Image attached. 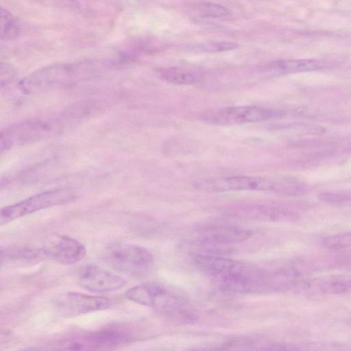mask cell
Listing matches in <instances>:
<instances>
[{
	"mask_svg": "<svg viewBox=\"0 0 351 351\" xmlns=\"http://www.w3.org/2000/svg\"><path fill=\"white\" fill-rule=\"evenodd\" d=\"M108 66L106 62L96 60L50 65L21 80L19 86L27 93L61 88L97 76Z\"/></svg>",
	"mask_w": 351,
	"mask_h": 351,
	"instance_id": "1",
	"label": "cell"
},
{
	"mask_svg": "<svg viewBox=\"0 0 351 351\" xmlns=\"http://www.w3.org/2000/svg\"><path fill=\"white\" fill-rule=\"evenodd\" d=\"M195 266L220 282L222 288L234 292L252 293L262 269L233 259L204 254H193Z\"/></svg>",
	"mask_w": 351,
	"mask_h": 351,
	"instance_id": "2",
	"label": "cell"
},
{
	"mask_svg": "<svg viewBox=\"0 0 351 351\" xmlns=\"http://www.w3.org/2000/svg\"><path fill=\"white\" fill-rule=\"evenodd\" d=\"M195 186L208 192L272 191L288 195L292 188V180L291 178L231 176L202 180L197 182Z\"/></svg>",
	"mask_w": 351,
	"mask_h": 351,
	"instance_id": "3",
	"label": "cell"
},
{
	"mask_svg": "<svg viewBox=\"0 0 351 351\" xmlns=\"http://www.w3.org/2000/svg\"><path fill=\"white\" fill-rule=\"evenodd\" d=\"M104 257L115 269L136 276L147 273L154 262L152 254L144 247L124 242L110 244Z\"/></svg>",
	"mask_w": 351,
	"mask_h": 351,
	"instance_id": "4",
	"label": "cell"
},
{
	"mask_svg": "<svg viewBox=\"0 0 351 351\" xmlns=\"http://www.w3.org/2000/svg\"><path fill=\"white\" fill-rule=\"evenodd\" d=\"M74 198V193L66 189H52L34 195L3 208L1 210V223H7L36 211L69 202Z\"/></svg>",
	"mask_w": 351,
	"mask_h": 351,
	"instance_id": "5",
	"label": "cell"
},
{
	"mask_svg": "<svg viewBox=\"0 0 351 351\" xmlns=\"http://www.w3.org/2000/svg\"><path fill=\"white\" fill-rule=\"evenodd\" d=\"M283 112L271 108L256 106H228L205 115L208 122L230 125L266 121L283 116Z\"/></svg>",
	"mask_w": 351,
	"mask_h": 351,
	"instance_id": "6",
	"label": "cell"
},
{
	"mask_svg": "<svg viewBox=\"0 0 351 351\" xmlns=\"http://www.w3.org/2000/svg\"><path fill=\"white\" fill-rule=\"evenodd\" d=\"M50 123L41 120H27L16 123L1 132L0 150L7 151L12 147L24 145L49 134Z\"/></svg>",
	"mask_w": 351,
	"mask_h": 351,
	"instance_id": "7",
	"label": "cell"
},
{
	"mask_svg": "<svg viewBox=\"0 0 351 351\" xmlns=\"http://www.w3.org/2000/svg\"><path fill=\"white\" fill-rule=\"evenodd\" d=\"M77 282L89 291L106 293L123 287L126 281L123 277L99 266L88 265L80 270Z\"/></svg>",
	"mask_w": 351,
	"mask_h": 351,
	"instance_id": "8",
	"label": "cell"
},
{
	"mask_svg": "<svg viewBox=\"0 0 351 351\" xmlns=\"http://www.w3.org/2000/svg\"><path fill=\"white\" fill-rule=\"evenodd\" d=\"M110 305V300L106 297L76 292L61 295L56 301L59 311L66 316H77L104 310Z\"/></svg>",
	"mask_w": 351,
	"mask_h": 351,
	"instance_id": "9",
	"label": "cell"
},
{
	"mask_svg": "<svg viewBox=\"0 0 351 351\" xmlns=\"http://www.w3.org/2000/svg\"><path fill=\"white\" fill-rule=\"evenodd\" d=\"M226 212L231 217L265 221L287 222L297 218L295 213L283 208L256 204L234 205Z\"/></svg>",
	"mask_w": 351,
	"mask_h": 351,
	"instance_id": "10",
	"label": "cell"
},
{
	"mask_svg": "<svg viewBox=\"0 0 351 351\" xmlns=\"http://www.w3.org/2000/svg\"><path fill=\"white\" fill-rule=\"evenodd\" d=\"M200 243L208 245H230L247 240L253 232L252 230L234 224H211L198 230Z\"/></svg>",
	"mask_w": 351,
	"mask_h": 351,
	"instance_id": "11",
	"label": "cell"
},
{
	"mask_svg": "<svg viewBox=\"0 0 351 351\" xmlns=\"http://www.w3.org/2000/svg\"><path fill=\"white\" fill-rule=\"evenodd\" d=\"M326 60L292 59L275 60L261 66L260 70L267 77H276L301 72L315 71L330 66Z\"/></svg>",
	"mask_w": 351,
	"mask_h": 351,
	"instance_id": "12",
	"label": "cell"
},
{
	"mask_svg": "<svg viewBox=\"0 0 351 351\" xmlns=\"http://www.w3.org/2000/svg\"><path fill=\"white\" fill-rule=\"evenodd\" d=\"M48 256L62 265H72L82 261L86 254L85 245L78 240L62 236L46 247Z\"/></svg>",
	"mask_w": 351,
	"mask_h": 351,
	"instance_id": "13",
	"label": "cell"
},
{
	"mask_svg": "<svg viewBox=\"0 0 351 351\" xmlns=\"http://www.w3.org/2000/svg\"><path fill=\"white\" fill-rule=\"evenodd\" d=\"M168 290L155 283H146L134 286L125 292V297L137 304L156 309Z\"/></svg>",
	"mask_w": 351,
	"mask_h": 351,
	"instance_id": "14",
	"label": "cell"
},
{
	"mask_svg": "<svg viewBox=\"0 0 351 351\" xmlns=\"http://www.w3.org/2000/svg\"><path fill=\"white\" fill-rule=\"evenodd\" d=\"M312 291L325 294H343L351 292V276L331 275L318 278L304 285Z\"/></svg>",
	"mask_w": 351,
	"mask_h": 351,
	"instance_id": "15",
	"label": "cell"
},
{
	"mask_svg": "<svg viewBox=\"0 0 351 351\" xmlns=\"http://www.w3.org/2000/svg\"><path fill=\"white\" fill-rule=\"evenodd\" d=\"M1 254V263H34L49 256L46 247L29 245L8 247Z\"/></svg>",
	"mask_w": 351,
	"mask_h": 351,
	"instance_id": "16",
	"label": "cell"
},
{
	"mask_svg": "<svg viewBox=\"0 0 351 351\" xmlns=\"http://www.w3.org/2000/svg\"><path fill=\"white\" fill-rule=\"evenodd\" d=\"M160 75L167 82L177 85H192L199 80L192 71L174 66L162 69Z\"/></svg>",
	"mask_w": 351,
	"mask_h": 351,
	"instance_id": "17",
	"label": "cell"
},
{
	"mask_svg": "<svg viewBox=\"0 0 351 351\" xmlns=\"http://www.w3.org/2000/svg\"><path fill=\"white\" fill-rule=\"evenodd\" d=\"M19 24L8 9L1 7L0 10V38L2 40L16 38L20 34Z\"/></svg>",
	"mask_w": 351,
	"mask_h": 351,
	"instance_id": "18",
	"label": "cell"
},
{
	"mask_svg": "<svg viewBox=\"0 0 351 351\" xmlns=\"http://www.w3.org/2000/svg\"><path fill=\"white\" fill-rule=\"evenodd\" d=\"M323 245L329 250H340L351 247V231L327 237Z\"/></svg>",
	"mask_w": 351,
	"mask_h": 351,
	"instance_id": "19",
	"label": "cell"
},
{
	"mask_svg": "<svg viewBox=\"0 0 351 351\" xmlns=\"http://www.w3.org/2000/svg\"><path fill=\"white\" fill-rule=\"evenodd\" d=\"M201 12L210 17H225L230 14V11L221 4L212 2H203L199 4Z\"/></svg>",
	"mask_w": 351,
	"mask_h": 351,
	"instance_id": "20",
	"label": "cell"
},
{
	"mask_svg": "<svg viewBox=\"0 0 351 351\" xmlns=\"http://www.w3.org/2000/svg\"><path fill=\"white\" fill-rule=\"evenodd\" d=\"M238 44L230 41L214 42L197 45L195 48L200 51L221 52L235 49Z\"/></svg>",
	"mask_w": 351,
	"mask_h": 351,
	"instance_id": "21",
	"label": "cell"
},
{
	"mask_svg": "<svg viewBox=\"0 0 351 351\" xmlns=\"http://www.w3.org/2000/svg\"><path fill=\"white\" fill-rule=\"evenodd\" d=\"M318 198L322 202L330 204H340L351 201L350 195L330 192L322 193L319 194Z\"/></svg>",
	"mask_w": 351,
	"mask_h": 351,
	"instance_id": "22",
	"label": "cell"
},
{
	"mask_svg": "<svg viewBox=\"0 0 351 351\" xmlns=\"http://www.w3.org/2000/svg\"><path fill=\"white\" fill-rule=\"evenodd\" d=\"M16 74L14 69L11 64L1 62L0 65V84L1 86L8 84L14 77Z\"/></svg>",
	"mask_w": 351,
	"mask_h": 351,
	"instance_id": "23",
	"label": "cell"
}]
</instances>
